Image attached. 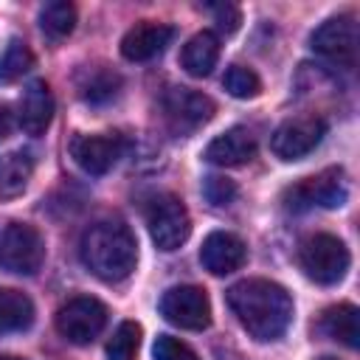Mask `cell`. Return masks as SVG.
Returning a JSON list of instances; mask_svg holds the SVG:
<instances>
[{
    "mask_svg": "<svg viewBox=\"0 0 360 360\" xmlns=\"http://www.w3.org/2000/svg\"><path fill=\"white\" fill-rule=\"evenodd\" d=\"M228 307L245 332L262 343L278 340L292 323V298L290 292L267 278H245L228 290Z\"/></svg>",
    "mask_w": 360,
    "mask_h": 360,
    "instance_id": "obj_1",
    "label": "cell"
},
{
    "mask_svg": "<svg viewBox=\"0 0 360 360\" xmlns=\"http://www.w3.org/2000/svg\"><path fill=\"white\" fill-rule=\"evenodd\" d=\"M79 256L96 278L115 284V281H124L135 270L138 242H135V233L124 222L107 219V222H96L84 231Z\"/></svg>",
    "mask_w": 360,
    "mask_h": 360,
    "instance_id": "obj_2",
    "label": "cell"
},
{
    "mask_svg": "<svg viewBox=\"0 0 360 360\" xmlns=\"http://www.w3.org/2000/svg\"><path fill=\"white\" fill-rule=\"evenodd\" d=\"M349 262V248L332 233H312L298 245V264L318 284H338L346 276Z\"/></svg>",
    "mask_w": 360,
    "mask_h": 360,
    "instance_id": "obj_3",
    "label": "cell"
},
{
    "mask_svg": "<svg viewBox=\"0 0 360 360\" xmlns=\"http://www.w3.org/2000/svg\"><path fill=\"white\" fill-rule=\"evenodd\" d=\"M45 262V239L28 222H6L0 228V270L34 276Z\"/></svg>",
    "mask_w": 360,
    "mask_h": 360,
    "instance_id": "obj_4",
    "label": "cell"
},
{
    "mask_svg": "<svg viewBox=\"0 0 360 360\" xmlns=\"http://www.w3.org/2000/svg\"><path fill=\"white\" fill-rule=\"evenodd\" d=\"M143 217H146V228H149L152 242L163 253L177 250L191 233V217H188L183 200L174 194H155L146 202Z\"/></svg>",
    "mask_w": 360,
    "mask_h": 360,
    "instance_id": "obj_5",
    "label": "cell"
},
{
    "mask_svg": "<svg viewBox=\"0 0 360 360\" xmlns=\"http://www.w3.org/2000/svg\"><path fill=\"white\" fill-rule=\"evenodd\" d=\"M349 200V186L340 169H326L321 174L304 177L284 191V202L290 211L307 208H340Z\"/></svg>",
    "mask_w": 360,
    "mask_h": 360,
    "instance_id": "obj_6",
    "label": "cell"
},
{
    "mask_svg": "<svg viewBox=\"0 0 360 360\" xmlns=\"http://www.w3.org/2000/svg\"><path fill=\"white\" fill-rule=\"evenodd\" d=\"M309 48L338 65V68H354L357 62V20L352 14H338V17H329L326 22H321L312 37H309Z\"/></svg>",
    "mask_w": 360,
    "mask_h": 360,
    "instance_id": "obj_7",
    "label": "cell"
},
{
    "mask_svg": "<svg viewBox=\"0 0 360 360\" xmlns=\"http://www.w3.org/2000/svg\"><path fill=\"white\" fill-rule=\"evenodd\" d=\"M104 326H107V307L93 295H76L65 301L56 312L59 335L76 346L93 343Z\"/></svg>",
    "mask_w": 360,
    "mask_h": 360,
    "instance_id": "obj_8",
    "label": "cell"
},
{
    "mask_svg": "<svg viewBox=\"0 0 360 360\" xmlns=\"http://www.w3.org/2000/svg\"><path fill=\"white\" fill-rule=\"evenodd\" d=\"M160 315L180 329L202 332L211 323V301H208L205 290H200L194 284L169 287L160 298Z\"/></svg>",
    "mask_w": 360,
    "mask_h": 360,
    "instance_id": "obj_9",
    "label": "cell"
},
{
    "mask_svg": "<svg viewBox=\"0 0 360 360\" xmlns=\"http://www.w3.org/2000/svg\"><path fill=\"white\" fill-rule=\"evenodd\" d=\"M323 135H326V121L321 115H295L273 132L270 149L278 160H301L323 141Z\"/></svg>",
    "mask_w": 360,
    "mask_h": 360,
    "instance_id": "obj_10",
    "label": "cell"
},
{
    "mask_svg": "<svg viewBox=\"0 0 360 360\" xmlns=\"http://www.w3.org/2000/svg\"><path fill=\"white\" fill-rule=\"evenodd\" d=\"M127 152V141L118 132L98 135H76L70 143V155L87 174H107Z\"/></svg>",
    "mask_w": 360,
    "mask_h": 360,
    "instance_id": "obj_11",
    "label": "cell"
},
{
    "mask_svg": "<svg viewBox=\"0 0 360 360\" xmlns=\"http://www.w3.org/2000/svg\"><path fill=\"white\" fill-rule=\"evenodd\" d=\"M163 110H166L169 127L180 135H186V132L202 127L205 121H211L214 101L191 87H169L163 96Z\"/></svg>",
    "mask_w": 360,
    "mask_h": 360,
    "instance_id": "obj_12",
    "label": "cell"
},
{
    "mask_svg": "<svg viewBox=\"0 0 360 360\" xmlns=\"http://www.w3.org/2000/svg\"><path fill=\"white\" fill-rule=\"evenodd\" d=\"M248 259V248L236 233L228 231H214L205 236L202 248H200V262L208 273L214 276H228L233 270H239Z\"/></svg>",
    "mask_w": 360,
    "mask_h": 360,
    "instance_id": "obj_13",
    "label": "cell"
},
{
    "mask_svg": "<svg viewBox=\"0 0 360 360\" xmlns=\"http://www.w3.org/2000/svg\"><path fill=\"white\" fill-rule=\"evenodd\" d=\"M172 39H174V28H172V25L143 20V22L132 25V28L124 34V39H121V53H124V59H129V62H149V59L160 56Z\"/></svg>",
    "mask_w": 360,
    "mask_h": 360,
    "instance_id": "obj_14",
    "label": "cell"
},
{
    "mask_svg": "<svg viewBox=\"0 0 360 360\" xmlns=\"http://www.w3.org/2000/svg\"><path fill=\"white\" fill-rule=\"evenodd\" d=\"M253 155H256V138L245 127H231L228 132L217 135L202 152V158L214 166H245Z\"/></svg>",
    "mask_w": 360,
    "mask_h": 360,
    "instance_id": "obj_15",
    "label": "cell"
},
{
    "mask_svg": "<svg viewBox=\"0 0 360 360\" xmlns=\"http://www.w3.org/2000/svg\"><path fill=\"white\" fill-rule=\"evenodd\" d=\"M51 118H53V96H51V87L42 79H34L22 90L17 121H20V127L28 135H42L48 129Z\"/></svg>",
    "mask_w": 360,
    "mask_h": 360,
    "instance_id": "obj_16",
    "label": "cell"
},
{
    "mask_svg": "<svg viewBox=\"0 0 360 360\" xmlns=\"http://www.w3.org/2000/svg\"><path fill=\"white\" fill-rule=\"evenodd\" d=\"M217 59H219V39L214 31H200L194 34L183 51H180V65L188 76H208L214 68H217Z\"/></svg>",
    "mask_w": 360,
    "mask_h": 360,
    "instance_id": "obj_17",
    "label": "cell"
},
{
    "mask_svg": "<svg viewBox=\"0 0 360 360\" xmlns=\"http://www.w3.org/2000/svg\"><path fill=\"white\" fill-rule=\"evenodd\" d=\"M321 332L332 340H340L349 349H357L360 343V312L354 304H338L329 307L321 315Z\"/></svg>",
    "mask_w": 360,
    "mask_h": 360,
    "instance_id": "obj_18",
    "label": "cell"
},
{
    "mask_svg": "<svg viewBox=\"0 0 360 360\" xmlns=\"http://www.w3.org/2000/svg\"><path fill=\"white\" fill-rule=\"evenodd\" d=\"M34 323V304L25 292L0 287V335L25 332Z\"/></svg>",
    "mask_w": 360,
    "mask_h": 360,
    "instance_id": "obj_19",
    "label": "cell"
},
{
    "mask_svg": "<svg viewBox=\"0 0 360 360\" xmlns=\"http://www.w3.org/2000/svg\"><path fill=\"white\" fill-rule=\"evenodd\" d=\"M34 174V158L28 152H11L0 160V202L22 194Z\"/></svg>",
    "mask_w": 360,
    "mask_h": 360,
    "instance_id": "obj_20",
    "label": "cell"
},
{
    "mask_svg": "<svg viewBox=\"0 0 360 360\" xmlns=\"http://www.w3.org/2000/svg\"><path fill=\"white\" fill-rule=\"evenodd\" d=\"M39 25L51 39H62L76 28V6L68 0H53L42 6L39 11Z\"/></svg>",
    "mask_w": 360,
    "mask_h": 360,
    "instance_id": "obj_21",
    "label": "cell"
},
{
    "mask_svg": "<svg viewBox=\"0 0 360 360\" xmlns=\"http://www.w3.org/2000/svg\"><path fill=\"white\" fill-rule=\"evenodd\" d=\"M118 84H121L118 73H112L107 68H90L84 73V79L79 82V90H82L84 101L98 104V101H110L118 93Z\"/></svg>",
    "mask_w": 360,
    "mask_h": 360,
    "instance_id": "obj_22",
    "label": "cell"
},
{
    "mask_svg": "<svg viewBox=\"0 0 360 360\" xmlns=\"http://www.w3.org/2000/svg\"><path fill=\"white\" fill-rule=\"evenodd\" d=\"M34 68V53L22 39H11L0 56V82L11 84L17 79H22L28 70Z\"/></svg>",
    "mask_w": 360,
    "mask_h": 360,
    "instance_id": "obj_23",
    "label": "cell"
},
{
    "mask_svg": "<svg viewBox=\"0 0 360 360\" xmlns=\"http://www.w3.org/2000/svg\"><path fill=\"white\" fill-rule=\"evenodd\" d=\"M138 346H141V323L124 321V323H118V329L112 332V338L107 343V357L110 360H135Z\"/></svg>",
    "mask_w": 360,
    "mask_h": 360,
    "instance_id": "obj_24",
    "label": "cell"
},
{
    "mask_svg": "<svg viewBox=\"0 0 360 360\" xmlns=\"http://www.w3.org/2000/svg\"><path fill=\"white\" fill-rule=\"evenodd\" d=\"M222 84H225V90H228L233 98H256L259 90H262L259 76H256L250 68H245V65H231V68L225 70Z\"/></svg>",
    "mask_w": 360,
    "mask_h": 360,
    "instance_id": "obj_25",
    "label": "cell"
},
{
    "mask_svg": "<svg viewBox=\"0 0 360 360\" xmlns=\"http://www.w3.org/2000/svg\"><path fill=\"white\" fill-rule=\"evenodd\" d=\"M152 357L155 360H200L188 343H183L172 335H158V340L152 346Z\"/></svg>",
    "mask_w": 360,
    "mask_h": 360,
    "instance_id": "obj_26",
    "label": "cell"
},
{
    "mask_svg": "<svg viewBox=\"0 0 360 360\" xmlns=\"http://www.w3.org/2000/svg\"><path fill=\"white\" fill-rule=\"evenodd\" d=\"M202 194L208 197V202H214V205H228V202H233V197H236V183L233 180H228V177H205V183H202Z\"/></svg>",
    "mask_w": 360,
    "mask_h": 360,
    "instance_id": "obj_27",
    "label": "cell"
},
{
    "mask_svg": "<svg viewBox=\"0 0 360 360\" xmlns=\"http://www.w3.org/2000/svg\"><path fill=\"white\" fill-rule=\"evenodd\" d=\"M211 11H214V20H217L219 31L233 34V31L239 28L242 14H239V8H236V6H231V3H217V6H211Z\"/></svg>",
    "mask_w": 360,
    "mask_h": 360,
    "instance_id": "obj_28",
    "label": "cell"
},
{
    "mask_svg": "<svg viewBox=\"0 0 360 360\" xmlns=\"http://www.w3.org/2000/svg\"><path fill=\"white\" fill-rule=\"evenodd\" d=\"M14 124H17V118H14V110H11L8 104H3V101H0V141H6V138L11 135Z\"/></svg>",
    "mask_w": 360,
    "mask_h": 360,
    "instance_id": "obj_29",
    "label": "cell"
},
{
    "mask_svg": "<svg viewBox=\"0 0 360 360\" xmlns=\"http://www.w3.org/2000/svg\"><path fill=\"white\" fill-rule=\"evenodd\" d=\"M0 360H25V357H0Z\"/></svg>",
    "mask_w": 360,
    "mask_h": 360,
    "instance_id": "obj_30",
    "label": "cell"
},
{
    "mask_svg": "<svg viewBox=\"0 0 360 360\" xmlns=\"http://www.w3.org/2000/svg\"><path fill=\"white\" fill-rule=\"evenodd\" d=\"M222 360H242V357H236V354H233V357H231V354H228V357H222Z\"/></svg>",
    "mask_w": 360,
    "mask_h": 360,
    "instance_id": "obj_31",
    "label": "cell"
},
{
    "mask_svg": "<svg viewBox=\"0 0 360 360\" xmlns=\"http://www.w3.org/2000/svg\"><path fill=\"white\" fill-rule=\"evenodd\" d=\"M321 360H338V357H321Z\"/></svg>",
    "mask_w": 360,
    "mask_h": 360,
    "instance_id": "obj_32",
    "label": "cell"
}]
</instances>
